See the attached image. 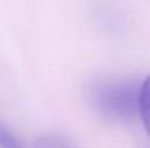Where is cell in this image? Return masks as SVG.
I'll return each instance as SVG.
<instances>
[{"label":"cell","mask_w":150,"mask_h":148,"mask_svg":"<svg viewBox=\"0 0 150 148\" xmlns=\"http://www.w3.org/2000/svg\"><path fill=\"white\" fill-rule=\"evenodd\" d=\"M139 89L129 81H101L93 88L91 99L102 115L125 119L139 107Z\"/></svg>","instance_id":"6da1fadb"},{"label":"cell","mask_w":150,"mask_h":148,"mask_svg":"<svg viewBox=\"0 0 150 148\" xmlns=\"http://www.w3.org/2000/svg\"><path fill=\"white\" fill-rule=\"evenodd\" d=\"M139 115L145 126V131L150 135V75L144 80L139 89Z\"/></svg>","instance_id":"7a4b0ae2"},{"label":"cell","mask_w":150,"mask_h":148,"mask_svg":"<svg viewBox=\"0 0 150 148\" xmlns=\"http://www.w3.org/2000/svg\"><path fill=\"white\" fill-rule=\"evenodd\" d=\"M34 148H75L67 139L61 135H45L34 143Z\"/></svg>","instance_id":"3957f363"},{"label":"cell","mask_w":150,"mask_h":148,"mask_svg":"<svg viewBox=\"0 0 150 148\" xmlns=\"http://www.w3.org/2000/svg\"><path fill=\"white\" fill-rule=\"evenodd\" d=\"M0 148H23V147L10 134V131H6L3 126H0Z\"/></svg>","instance_id":"277c9868"}]
</instances>
